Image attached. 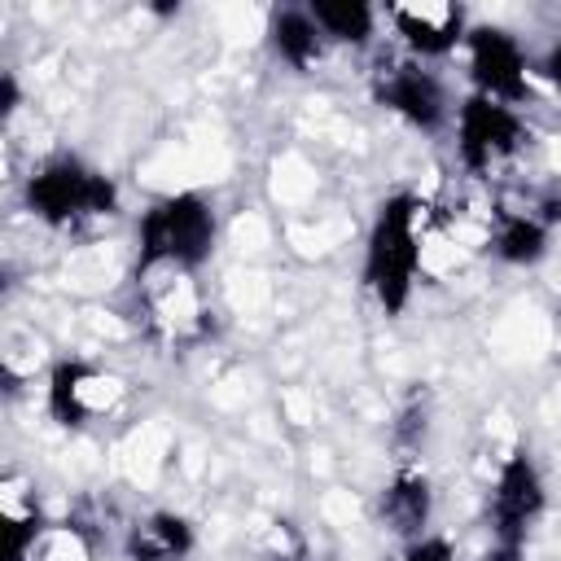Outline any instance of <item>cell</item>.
<instances>
[{
	"label": "cell",
	"mask_w": 561,
	"mask_h": 561,
	"mask_svg": "<svg viewBox=\"0 0 561 561\" xmlns=\"http://www.w3.org/2000/svg\"><path fill=\"white\" fill-rule=\"evenodd\" d=\"M320 35L329 44H346V48H364L373 35H377V9L364 4V0H311L307 4Z\"/></svg>",
	"instance_id": "5bb4252c"
},
{
	"label": "cell",
	"mask_w": 561,
	"mask_h": 561,
	"mask_svg": "<svg viewBox=\"0 0 561 561\" xmlns=\"http://www.w3.org/2000/svg\"><path fill=\"white\" fill-rule=\"evenodd\" d=\"M197 548V530L184 513L153 508L136 517L123 535V557L127 561H188Z\"/></svg>",
	"instance_id": "30bf717a"
},
{
	"label": "cell",
	"mask_w": 561,
	"mask_h": 561,
	"mask_svg": "<svg viewBox=\"0 0 561 561\" xmlns=\"http://www.w3.org/2000/svg\"><path fill=\"white\" fill-rule=\"evenodd\" d=\"M44 535V517L35 500H18V491H4V561H31L35 543Z\"/></svg>",
	"instance_id": "9a60e30c"
},
{
	"label": "cell",
	"mask_w": 561,
	"mask_h": 561,
	"mask_svg": "<svg viewBox=\"0 0 561 561\" xmlns=\"http://www.w3.org/2000/svg\"><path fill=\"white\" fill-rule=\"evenodd\" d=\"M26 210L48 228H75L83 219H105L118 210V184L83 162L79 153L44 158L22 184Z\"/></svg>",
	"instance_id": "3957f363"
},
{
	"label": "cell",
	"mask_w": 561,
	"mask_h": 561,
	"mask_svg": "<svg viewBox=\"0 0 561 561\" xmlns=\"http://www.w3.org/2000/svg\"><path fill=\"white\" fill-rule=\"evenodd\" d=\"M526 145H530V127L517 114V105H504L478 92L456 105V153L469 175L504 171Z\"/></svg>",
	"instance_id": "5b68a950"
},
{
	"label": "cell",
	"mask_w": 561,
	"mask_h": 561,
	"mask_svg": "<svg viewBox=\"0 0 561 561\" xmlns=\"http://www.w3.org/2000/svg\"><path fill=\"white\" fill-rule=\"evenodd\" d=\"M377 517L403 543L421 539L425 526H430V517H434V486H430V478L421 469H399L381 486V495H377Z\"/></svg>",
	"instance_id": "8fae6325"
},
{
	"label": "cell",
	"mask_w": 561,
	"mask_h": 561,
	"mask_svg": "<svg viewBox=\"0 0 561 561\" xmlns=\"http://www.w3.org/2000/svg\"><path fill=\"white\" fill-rule=\"evenodd\" d=\"M399 561H460V557H456V548H451L443 535H421V539H412V543L403 548Z\"/></svg>",
	"instance_id": "e0dca14e"
},
{
	"label": "cell",
	"mask_w": 561,
	"mask_h": 561,
	"mask_svg": "<svg viewBox=\"0 0 561 561\" xmlns=\"http://www.w3.org/2000/svg\"><path fill=\"white\" fill-rule=\"evenodd\" d=\"M421 219H425V206L416 193H390L373 210L359 280L386 316H403V307L412 302L416 272H421Z\"/></svg>",
	"instance_id": "7a4b0ae2"
},
{
	"label": "cell",
	"mask_w": 561,
	"mask_h": 561,
	"mask_svg": "<svg viewBox=\"0 0 561 561\" xmlns=\"http://www.w3.org/2000/svg\"><path fill=\"white\" fill-rule=\"evenodd\" d=\"M219 219L206 193H167L149 202L136 224V267L131 280L149 276H193L215 254Z\"/></svg>",
	"instance_id": "6da1fadb"
},
{
	"label": "cell",
	"mask_w": 561,
	"mask_h": 561,
	"mask_svg": "<svg viewBox=\"0 0 561 561\" xmlns=\"http://www.w3.org/2000/svg\"><path fill=\"white\" fill-rule=\"evenodd\" d=\"M127 399L123 377L88 364V359H57L44 381V408L61 430H83L110 416Z\"/></svg>",
	"instance_id": "8992f818"
},
{
	"label": "cell",
	"mask_w": 561,
	"mask_h": 561,
	"mask_svg": "<svg viewBox=\"0 0 561 561\" xmlns=\"http://www.w3.org/2000/svg\"><path fill=\"white\" fill-rule=\"evenodd\" d=\"M465 61L478 96H491L504 105H522L530 96V61L517 35H508L504 26H469Z\"/></svg>",
	"instance_id": "52a82bcc"
},
{
	"label": "cell",
	"mask_w": 561,
	"mask_h": 561,
	"mask_svg": "<svg viewBox=\"0 0 561 561\" xmlns=\"http://www.w3.org/2000/svg\"><path fill=\"white\" fill-rule=\"evenodd\" d=\"M543 508H548V486H543L535 456L526 447L508 451L500 473H495L491 504H486L491 543H486L482 561H526V539H530V526L539 522Z\"/></svg>",
	"instance_id": "277c9868"
},
{
	"label": "cell",
	"mask_w": 561,
	"mask_h": 561,
	"mask_svg": "<svg viewBox=\"0 0 561 561\" xmlns=\"http://www.w3.org/2000/svg\"><path fill=\"white\" fill-rule=\"evenodd\" d=\"M373 101L390 114H399L408 127L421 131H438L451 118V101L447 88L434 70H425L421 61H390L377 70L373 79Z\"/></svg>",
	"instance_id": "ba28073f"
},
{
	"label": "cell",
	"mask_w": 561,
	"mask_h": 561,
	"mask_svg": "<svg viewBox=\"0 0 561 561\" xmlns=\"http://www.w3.org/2000/svg\"><path fill=\"white\" fill-rule=\"evenodd\" d=\"M267 44L298 75L316 70L324 61V48H329V39L320 35V26H316L307 4H276L267 13Z\"/></svg>",
	"instance_id": "7c38bea8"
},
{
	"label": "cell",
	"mask_w": 561,
	"mask_h": 561,
	"mask_svg": "<svg viewBox=\"0 0 561 561\" xmlns=\"http://www.w3.org/2000/svg\"><path fill=\"white\" fill-rule=\"evenodd\" d=\"M386 18H390L394 35L408 44V53H416V57H447L469 35V13H465V4H451V0L386 4Z\"/></svg>",
	"instance_id": "9c48e42d"
},
{
	"label": "cell",
	"mask_w": 561,
	"mask_h": 561,
	"mask_svg": "<svg viewBox=\"0 0 561 561\" xmlns=\"http://www.w3.org/2000/svg\"><path fill=\"white\" fill-rule=\"evenodd\" d=\"M267 561H307V543L294 530V522H272V548Z\"/></svg>",
	"instance_id": "2e32d148"
},
{
	"label": "cell",
	"mask_w": 561,
	"mask_h": 561,
	"mask_svg": "<svg viewBox=\"0 0 561 561\" xmlns=\"http://www.w3.org/2000/svg\"><path fill=\"white\" fill-rule=\"evenodd\" d=\"M18 101H22V92H18V79H13V70H4V75H0V114L9 118V114L18 110Z\"/></svg>",
	"instance_id": "d6986e66"
},
{
	"label": "cell",
	"mask_w": 561,
	"mask_h": 561,
	"mask_svg": "<svg viewBox=\"0 0 561 561\" xmlns=\"http://www.w3.org/2000/svg\"><path fill=\"white\" fill-rule=\"evenodd\" d=\"M535 70H539L552 88H561V39H552V44L543 48V57L535 61Z\"/></svg>",
	"instance_id": "ac0fdd59"
},
{
	"label": "cell",
	"mask_w": 561,
	"mask_h": 561,
	"mask_svg": "<svg viewBox=\"0 0 561 561\" xmlns=\"http://www.w3.org/2000/svg\"><path fill=\"white\" fill-rule=\"evenodd\" d=\"M548 237H552V228L530 210L500 206L491 215V254L508 267H535L548 254Z\"/></svg>",
	"instance_id": "4fadbf2b"
}]
</instances>
